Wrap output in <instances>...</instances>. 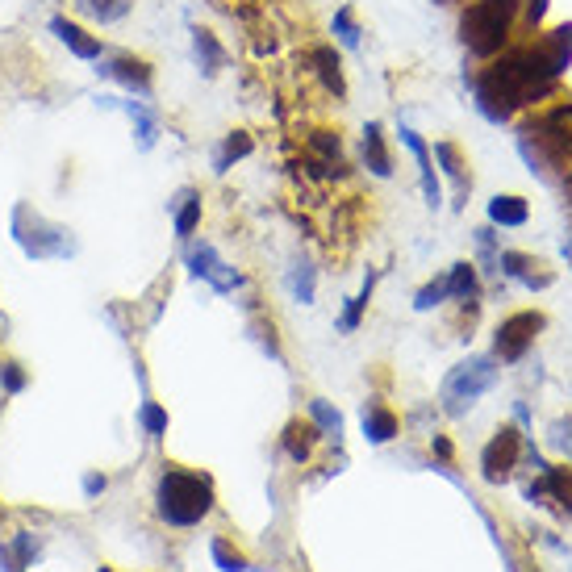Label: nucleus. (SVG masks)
<instances>
[{
	"label": "nucleus",
	"instance_id": "nucleus-37",
	"mask_svg": "<svg viewBox=\"0 0 572 572\" xmlns=\"http://www.w3.org/2000/svg\"><path fill=\"white\" fill-rule=\"evenodd\" d=\"M105 485H109V481H105V476H101V472H88V476H84V493H88V497H97V493H105Z\"/></svg>",
	"mask_w": 572,
	"mask_h": 572
},
{
	"label": "nucleus",
	"instance_id": "nucleus-7",
	"mask_svg": "<svg viewBox=\"0 0 572 572\" xmlns=\"http://www.w3.org/2000/svg\"><path fill=\"white\" fill-rule=\"evenodd\" d=\"M97 76L113 80L117 88H126V97H138V101H151V92H155V67L142 55H130V51L97 59Z\"/></svg>",
	"mask_w": 572,
	"mask_h": 572
},
{
	"label": "nucleus",
	"instance_id": "nucleus-6",
	"mask_svg": "<svg viewBox=\"0 0 572 572\" xmlns=\"http://www.w3.org/2000/svg\"><path fill=\"white\" fill-rule=\"evenodd\" d=\"M497 385V368L493 360H485V355H476V360H464L447 372L443 380V410L451 418H460L464 410H472L476 397H485L489 389Z\"/></svg>",
	"mask_w": 572,
	"mask_h": 572
},
{
	"label": "nucleus",
	"instance_id": "nucleus-31",
	"mask_svg": "<svg viewBox=\"0 0 572 572\" xmlns=\"http://www.w3.org/2000/svg\"><path fill=\"white\" fill-rule=\"evenodd\" d=\"M213 560H218L222 572H247V560L238 556V552H230L226 539H213Z\"/></svg>",
	"mask_w": 572,
	"mask_h": 572
},
{
	"label": "nucleus",
	"instance_id": "nucleus-27",
	"mask_svg": "<svg viewBox=\"0 0 572 572\" xmlns=\"http://www.w3.org/2000/svg\"><path fill=\"white\" fill-rule=\"evenodd\" d=\"M372 289H376V272H368V280H364V289H360V297H351L347 301V309H343V330H355L360 326V318H364V309H368V301H372Z\"/></svg>",
	"mask_w": 572,
	"mask_h": 572
},
{
	"label": "nucleus",
	"instance_id": "nucleus-17",
	"mask_svg": "<svg viewBox=\"0 0 572 572\" xmlns=\"http://www.w3.org/2000/svg\"><path fill=\"white\" fill-rule=\"evenodd\" d=\"M322 439V431L314 422H301V418H293L289 426H284V451L297 460V464H305L309 456H314V443Z\"/></svg>",
	"mask_w": 572,
	"mask_h": 572
},
{
	"label": "nucleus",
	"instance_id": "nucleus-32",
	"mask_svg": "<svg viewBox=\"0 0 572 572\" xmlns=\"http://www.w3.org/2000/svg\"><path fill=\"white\" fill-rule=\"evenodd\" d=\"M314 147L326 155V163H335V168H339V159H343V142H339V134L318 130V134H314Z\"/></svg>",
	"mask_w": 572,
	"mask_h": 572
},
{
	"label": "nucleus",
	"instance_id": "nucleus-16",
	"mask_svg": "<svg viewBox=\"0 0 572 572\" xmlns=\"http://www.w3.org/2000/svg\"><path fill=\"white\" fill-rule=\"evenodd\" d=\"M172 226H176V238H193V230L201 226V193H197V188H180V193H176Z\"/></svg>",
	"mask_w": 572,
	"mask_h": 572
},
{
	"label": "nucleus",
	"instance_id": "nucleus-20",
	"mask_svg": "<svg viewBox=\"0 0 572 572\" xmlns=\"http://www.w3.org/2000/svg\"><path fill=\"white\" fill-rule=\"evenodd\" d=\"M439 163H443V172L451 176V180H456V197L464 201L468 197V188H472V176L464 172L468 168V163H464V155H460V147H456V142H435V151H431Z\"/></svg>",
	"mask_w": 572,
	"mask_h": 572
},
{
	"label": "nucleus",
	"instance_id": "nucleus-19",
	"mask_svg": "<svg viewBox=\"0 0 572 572\" xmlns=\"http://www.w3.org/2000/svg\"><path fill=\"white\" fill-rule=\"evenodd\" d=\"M364 163H368V172L372 176H393V159L385 151V130H380V122H368L364 126Z\"/></svg>",
	"mask_w": 572,
	"mask_h": 572
},
{
	"label": "nucleus",
	"instance_id": "nucleus-15",
	"mask_svg": "<svg viewBox=\"0 0 572 572\" xmlns=\"http://www.w3.org/2000/svg\"><path fill=\"white\" fill-rule=\"evenodd\" d=\"M76 17L92 21V26H117L134 13V0H71Z\"/></svg>",
	"mask_w": 572,
	"mask_h": 572
},
{
	"label": "nucleus",
	"instance_id": "nucleus-40",
	"mask_svg": "<svg viewBox=\"0 0 572 572\" xmlns=\"http://www.w3.org/2000/svg\"><path fill=\"white\" fill-rule=\"evenodd\" d=\"M564 184H568V197H572V176H568V180H564Z\"/></svg>",
	"mask_w": 572,
	"mask_h": 572
},
{
	"label": "nucleus",
	"instance_id": "nucleus-14",
	"mask_svg": "<svg viewBox=\"0 0 572 572\" xmlns=\"http://www.w3.org/2000/svg\"><path fill=\"white\" fill-rule=\"evenodd\" d=\"M502 268L510 280H518V284H527V289H547V284H552V272H547L539 259H531V255H522V251H506L502 255Z\"/></svg>",
	"mask_w": 572,
	"mask_h": 572
},
{
	"label": "nucleus",
	"instance_id": "nucleus-4",
	"mask_svg": "<svg viewBox=\"0 0 572 572\" xmlns=\"http://www.w3.org/2000/svg\"><path fill=\"white\" fill-rule=\"evenodd\" d=\"M527 0H472L460 13V42L468 46V55L493 59L506 46L510 30L518 26V9Z\"/></svg>",
	"mask_w": 572,
	"mask_h": 572
},
{
	"label": "nucleus",
	"instance_id": "nucleus-35",
	"mask_svg": "<svg viewBox=\"0 0 572 572\" xmlns=\"http://www.w3.org/2000/svg\"><path fill=\"white\" fill-rule=\"evenodd\" d=\"M0 385H5V393H21L26 389V372L17 364H0Z\"/></svg>",
	"mask_w": 572,
	"mask_h": 572
},
{
	"label": "nucleus",
	"instance_id": "nucleus-8",
	"mask_svg": "<svg viewBox=\"0 0 572 572\" xmlns=\"http://www.w3.org/2000/svg\"><path fill=\"white\" fill-rule=\"evenodd\" d=\"M539 330H543V314H535V309H522V314L506 318L502 326H497V339H493L497 360H502V364H518L522 355L531 351Z\"/></svg>",
	"mask_w": 572,
	"mask_h": 572
},
{
	"label": "nucleus",
	"instance_id": "nucleus-41",
	"mask_svg": "<svg viewBox=\"0 0 572 572\" xmlns=\"http://www.w3.org/2000/svg\"><path fill=\"white\" fill-rule=\"evenodd\" d=\"M101 572H109V568H101Z\"/></svg>",
	"mask_w": 572,
	"mask_h": 572
},
{
	"label": "nucleus",
	"instance_id": "nucleus-28",
	"mask_svg": "<svg viewBox=\"0 0 572 572\" xmlns=\"http://www.w3.org/2000/svg\"><path fill=\"white\" fill-rule=\"evenodd\" d=\"M314 63H318V71H322V80H326V84L343 97V71H339V55H335V46H318V51H314Z\"/></svg>",
	"mask_w": 572,
	"mask_h": 572
},
{
	"label": "nucleus",
	"instance_id": "nucleus-29",
	"mask_svg": "<svg viewBox=\"0 0 572 572\" xmlns=\"http://www.w3.org/2000/svg\"><path fill=\"white\" fill-rule=\"evenodd\" d=\"M138 422H142V431H147L151 439L168 435V410H163V405H155V401H142V410H138Z\"/></svg>",
	"mask_w": 572,
	"mask_h": 572
},
{
	"label": "nucleus",
	"instance_id": "nucleus-2",
	"mask_svg": "<svg viewBox=\"0 0 572 572\" xmlns=\"http://www.w3.org/2000/svg\"><path fill=\"white\" fill-rule=\"evenodd\" d=\"M518 151L539 180H547V184L568 180L572 176V105L531 117L518 134Z\"/></svg>",
	"mask_w": 572,
	"mask_h": 572
},
{
	"label": "nucleus",
	"instance_id": "nucleus-38",
	"mask_svg": "<svg viewBox=\"0 0 572 572\" xmlns=\"http://www.w3.org/2000/svg\"><path fill=\"white\" fill-rule=\"evenodd\" d=\"M431 447H435V456H443V460L451 456V443H447L443 435H435V439H431Z\"/></svg>",
	"mask_w": 572,
	"mask_h": 572
},
{
	"label": "nucleus",
	"instance_id": "nucleus-26",
	"mask_svg": "<svg viewBox=\"0 0 572 572\" xmlns=\"http://www.w3.org/2000/svg\"><path fill=\"white\" fill-rule=\"evenodd\" d=\"M309 418H314V426H318L326 439H339L343 435V414L330 401H309Z\"/></svg>",
	"mask_w": 572,
	"mask_h": 572
},
{
	"label": "nucleus",
	"instance_id": "nucleus-11",
	"mask_svg": "<svg viewBox=\"0 0 572 572\" xmlns=\"http://www.w3.org/2000/svg\"><path fill=\"white\" fill-rule=\"evenodd\" d=\"M101 105L105 109H122L130 117L134 138H138V151H151L155 142H159V113L147 101H138V97H101Z\"/></svg>",
	"mask_w": 572,
	"mask_h": 572
},
{
	"label": "nucleus",
	"instance_id": "nucleus-39",
	"mask_svg": "<svg viewBox=\"0 0 572 572\" xmlns=\"http://www.w3.org/2000/svg\"><path fill=\"white\" fill-rule=\"evenodd\" d=\"M439 5H460V0H439Z\"/></svg>",
	"mask_w": 572,
	"mask_h": 572
},
{
	"label": "nucleus",
	"instance_id": "nucleus-34",
	"mask_svg": "<svg viewBox=\"0 0 572 572\" xmlns=\"http://www.w3.org/2000/svg\"><path fill=\"white\" fill-rule=\"evenodd\" d=\"M443 297H447V280H435L414 297V309H435V305H443Z\"/></svg>",
	"mask_w": 572,
	"mask_h": 572
},
{
	"label": "nucleus",
	"instance_id": "nucleus-30",
	"mask_svg": "<svg viewBox=\"0 0 572 572\" xmlns=\"http://www.w3.org/2000/svg\"><path fill=\"white\" fill-rule=\"evenodd\" d=\"M335 38L347 46V51H355V46H360V26H355V9H351V5H343V9L335 13Z\"/></svg>",
	"mask_w": 572,
	"mask_h": 572
},
{
	"label": "nucleus",
	"instance_id": "nucleus-36",
	"mask_svg": "<svg viewBox=\"0 0 572 572\" xmlns=\"http://www.w3.org/2000/svg\"><path fill=\"white\" fill-rule=\"evenodd\" d=\"M552 443L564 447L568 456H572V418H556V422H552Z\"/></svg>",
	"mask_w": 572,
	"mask_h": 572
},
{
	"label": "nucleus",
	"instance_id": "nucleus-18",
	"mask_svg": "<svg viewBox=\"0 0 572 572\" xmlns=\"http://www.w3.org/2000/svg\"><path fill=\"white\" fill-rule=\"evenodd\" d=\"M193 59H197V67L205 71V76H218V71L226 67V46L213 38V30H193Z\"/></svg>",
	"mask_w": 572,
	"mask_h": 572
},
{
	"label": "nucleus",
	"instance_id": "nucleus-33",
	"mask_svg": "<svg viewBox=\"0 0 572 572\" xmlns=\"http://www.w3.org/2000/svg\"><path fill=\"white\" fill-rule=\"evenodd\" d=\"M289 284H293V297H297L301 305H309V301H314V272H309L305 264L293 272V280H289Z\"/></svg>",
	"mask_w": 572,
	"mask_h": 572
},
{
	"label": "nucleus",
	"instance_id": "nucleus-25",
	"mask_svg": "<svg viewBox=\"0 0 572 572\" xmlns=\"http://www.w3.org/2000/svg\"><path fill=\"white\" fill-rule=\"evenodd\" d=\"M443 280H447V297H456V301H472L476 289H481L472 264H456V268H451V276H443Z\"/></svg>",
	"mask_w": 572,
	"mask_h": 572
},
{
	"label": "nucleus",
	"instance_id": "nucleus-21",
	"mask_svg": "<svg viewBox=\"0 0 572 572\" xmlns=\"http://www.w3.org/2000/svg\"><path fill=\"white\" fill-rule=\"evenodd\" d=\"M255 151V142H251V134L247 130H230L226 138H222V147H218V155H213V172H230L238 159H247Z\"/></svg>",
	"mask_w": 572,
	"mask_h": 572
},
{
	"label": "nucleus",
	"instance_id": "nucleus-12",
	"mask_svg": "<svg viewBox=\"0 0 572 572\" xmlns=\"http://www.w3.org/2000/svg\"><path fill=\"white\" fill-rule=\"evenodd\" d=\"M397 134H401V142L410 147V155H414V163H418V180H422L426 205L439 209V205H443V188H439V176H435V155H431V147H426L422 134H418L414 126H397Z\"/></svg>",
	"mask_w": 572,
	"mask_h": 572
},
{
	"label": "nucleus",
	"instance_id": "nucleus-1",
	"mask_svg": "<svg viewBox=\"0 0 572 572\" xmlns=\"http://www.w3.org/2000/svg\"><path fill=\"white\" fill-rule=\"evenodd\" d=\"M572 63V26L543 34L539 42L514 46L502 59H493L472 76V97L493 126L510 122L518 109L543 101L556 88L560 71Z\"/></svg>",
	"mask_w": 572,
	"mask_h": 572
},
{
	"label": "nucleus",
	"instance_id": "nucleus-5",
	"mask_svg": "<svg viewBox=\"0 0 572 572\" xmlns=\"http://www.w3.org/2000/svg\"><path fill=\"white\" fill-rule=\"evenodd\" d=\"M13 238L21 243V251H26L30 259H67L76 255V234H71L67 226L59 222H46L38 209H30L26 201H21L13 209Z\"/></svg>",
	"mask_w": 572,
	"mask_h": 572
},
{
	"label": "nucleus",
	"instance_id": "nucleus-9",
	"mask_svg": "<svg viewBox=\"0 0 572 572\" xmlns=\"http://www.w3.org/2000/svg\"><path fill=\"white\" fill-rule=\"evenodd\" d=\"M518 451H522V435L514 431V426H502V431L489 439L485 456H481V472H485L489 485H506L510 481V472L518 464Z\"/></svg>",
	"mask_w": 572,
	"mask_h": 572
},
{
	"label": "nucleus",
	"instance_id": "nucleus-3",
	"mask_svg": "<svg viewBox=\"0 0 572 572\" xmlns=\"http://www.w3.org/2000/svg\"><path fill=\"white\" fill-rule=\"evenodd\" d=\"M155 510L168 527H197L213 514V481L201 472L168 468L155 485Z\"/></svg>",
	"mask_w": 572,
	"mask_h": 572
},
{
	"label": "nucleus",
	"instance_id": "nucleus-10",
	"mask_svg": "<svg viewBox=\"0 0 572 572\" xmlns=\"http://www.w3.org/2000/svg\"><path fill=\"white\" fill-rule=\"evenodd\" d=\"M188 272H193L197 280H209L218 293H234L238 284H243V276L218 259L213 243H193V247H188Z\"/></svg>",
	"mask_w": 572,
	"mask_h": 572
},
{
	"label": "nucleus",
	"instance_id": "nucleus-24",
	"mask_svg": "<svg viewBox=\"0 0 572 572\" xmlns=\"http://www.w3.org/2000/svg\"><path fill=\"white\" fill-rule=\"evenodd\" d=\"M543 493H552L560 510L572 514V468H543Z\"/></svg>",
	"mask_w": 572,
	"mask_h": 572
},
{
	"label": "nucleus",
	"instance_id": "nucleus-23",
	"mask_svg": "<svg viewBox=\"0 0 572 572\" xmlns=\"http://www.w3.org/2000/svg\"><path fill=\"white\" fill-rule=\"evenodd\" d=\"M531 205L522 197H493L489 201V222L493 226H527Z\"/></svg>",
	"mask_w": 572,
	"mask_h": 572
},
{
	"label": "nucleus",
	"instance_id": "nucleus-22",
	"mask_svg": "<svg viewBox=\"0 0 572 572\" xmlns=\"http://www.w3.org/2000/svg\"><path fill=\"white\" fill-rule=\"evenodd\" d=\"M397 435V414L385 410V405H364V439L368 443H389Z\"/></svg>",
	"mask_w": 572,
	"mask_h": 572
},
{
	"label": "nucleus",
	"instance_id": "nucleus-13",
	"mask_svg": "<svg viewBox=\"0 0 572 572\" xmlns=\"http://www.w3.org/2000/svg\"><path fill=\"white\" fill-rule=\"evenodd\" d=\"M51 34H55V38H59V42H63V46H67V51L76 55V59H84V63H97V59H105V42H101L97 34H88L76 17H63V13H55V17H51Z\"/></svg>",
	"mask_w": 572,
	"mask_h": 572
}]
</instances>
